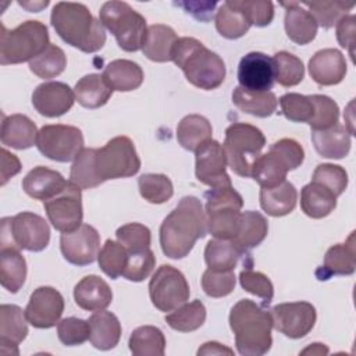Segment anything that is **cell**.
Listing matches in <instances>:
<instances>
[{
	"label": "cell",
	"instance_id": "6da1fadb",
	"mask_svg": "<svg viewBox=\"0 0 356 356\" xmlns=\"http://www.w3.org/2000/svg\"><path fill=\"white\" fill-rule=\"evenodd\" d=\"M206 232V214L202 202L195 196H185L160 225L161 250L170 259H184Z\"/></svg>",
	"mask_w": 356,
	"mask_h": 356
},
{
	"label": "cell",
	"instance_id": "7a4b0ae2",
	"mask_svg": "<svg viewBox=\"0 0 356 356\" xmlns=\"http://www.w3.org/2000/svg\"><path fill=\"white\" fill-rule=\"evenodd\" d=\"M56 33L72 47L83 53L99 51L106 43L103 24L82 3L60 1L50 15Z\"/></svg>",
	"mask_w": 356,
	"mask_h": 356
},
{
	"label": "cell",
	"instance_id": "3957f363",
	"mask_svg": "<svg viewBox=\"0 0 356 356\" xmlns=\"http://www.w3.org/2000/svg\"><path fill=\"white\" fill-rule=\"evenodd\" d=\"M229 327L235 334V345L239 355L261 356L271 345L273 317L250 299H241L229 313Z\"/></svg>",
	"mask_w": 356,
	"mask_h": 356
},
{
	"label": "cell",
	"instance_id": "277c9868",
	"mask_svg": "<svg viewBox=\"0 0 356 356\" xmlns=\"http://www.w3.org/2000/svg\"><path fill=\"white\" fill-rule=\"evenodd\" d=\"M171 61L182 70L189 83L203 90L216 89L225 79L227 70L222 58L195 38H178Z\"/></svg>",
	"mask_w": 356,
	"mask_h": 356
},
{
	"label": "cell",
	"instance_id": "5b68a950",
	"mask_svg": "<svg viewBox=\"0 0 356 356\" xmlns=\"http://www.w3.org/2000/svg\"><path fill=\"white\" fill-rule=\"evenodd\" d=\"M47 26L40 21H25L14 29L1 24L0 64H19L31 61L49 46Z\"/></svg>",
	"mask_w": 356,
	"mask_h": 356
},
{
	"label": "cell",
	"instance_id": "8992f818",
	"mask_svg": "<svg viewBox=\"0 0 356 356\" xmlns=\"http://www.w3.org/2000/svg\"><path fill=\"white\" fill-rule=\"evenodd\" d=\"M207 232L218 239H234L241 227L242 196L232 186L211 188L204 193Z\"/></svg>",
	"mask_w": 356,
	"mask_h": 356
},
{
	"label": "cell",
	"instance_id": "52a82bcc",
	"mask_svg": "<svg viewBox=\"0 0 356 356\" xmlns=\"http://www.w3.org/2000/svg\"><path fill=\"white\" fill-rule=\"evenodd\" d=\"M266 145L263 132L250 124L234 122L225 129L224 152L228 167L239 177H252L253 163Z\"/></svg>",
	"mask_w": 356,
	"mask_h": 356
},
{
	"label": "cell",
	"instance_id": "ba28073f",
	"mask_svg": "<svg viewBox=\"0 0 356 356\" xmlns=\"http://www.w3.org/2000/svg\"><path fill=\"white\" fill-rule=\"evenodd\" d=\"M100 22L125 51L142 49L147 26L146 19L125 1H106L99 11Z\"/></svg>",
	"mask_w": 356,
	"mask_h": 356
},
{
	"label": "cell",
	"instance_id": "9c48e42d",
	"mask_svg": "<svg viewBox=\"0 0 356 356\" xmlns=\"http://www.w3.org/2000/svg\"><path fill=\"white\" fill-rule=\"evenodd\" d=\"M50 242V228L43 217L22 211L14 217H4L0 228V249L17 248L42 252Z\"/></svg>",
	"mask_w": 356,
	"mask_h": 356
},
{
	"label": "cell",
	"instance_id": "30bf717a",
	"mask_svg": "<svg viewBox=\"0 0 356 356\" xmlns=\"http://www.w3.org/2000/svg\"><path fill=\"white\" fill-rule=\"evenodd\" d=\"M95 174L100 184L108 179L128 178L140 170V159L128 136H115L95 150Z\"/></svg>",
	"mask_w": 356,
	"mask_h": 356
},
{
	"label": "cell",
	"instance_id": "8fae6325",
	"mask_svg": "<svg viewBox=\"0 0 356 356\" xmlns=\"http://www.w3.org/2000/svg\"><path fill=\"white\" fill-rule=\"evenodd\" d=\"M191 295L185 275L170 264L160 266L149 282V296L160 312H172L188 302Z\"/></svg>",
	"mask_w": 356,
	"mask_h": 356
},
{
	"label": "cell",
	"instance_id": "7c38bea8",
	"mask_svg": "<svg viewBox=\"0 0 356 356\" xmlns=\"http://www.w3.org/2000/svg\"><path fill=\"white\" fill-rule=\"evenodd\" d=\"M36 146L43 156L60 163L75 160L85 149L81 129L63 124L42 127L38 132Z\"/></svg>",
	"mask_w": 356,
	"mask_h": 356
},
{
	"label": "cell",
	"instance_id": "4fadbf2b",
	"mask_svg": "<svg viewBox=\"0 0 356 356\" xmlns=\"http://www.w3.org/2000/svg\"><path fill=\"white\" fill-rule=\"evenodd\" d=\"M43 206L49 221L60 232H71L82 224L81 188L71 181L60 195L43 202Z\"/></svg>",
	"mask_w": 356,
	"mask_h": 356
},
{
	"label": "cell",
	"instance_id": "5bb4252c",
	"mask_svg": "<svg viewBox=\"0 0 356 356\" xmlns=\"http://www.w3.org/2000/svg\"><path fill=\"white\" fill-rule=\"evenodd\" d=\"M273 327L288 338L298 339L307 335L316 323V309L309 302L280 303L271 309Z\"/></svg>",
	"mask_w": 356,
	"mask_h": 356
},
{
	"label": "cell",
	"instance_id": "9a60e30c",
	"mask_svg": "<svg viewBox=\"0 0 356 356\" xmlns=\"http://www.w3.org/2000/svg\"><path fill=\"white\" fill-rule=\"evenodd\" d=\"M195 174L199 182L210 188L232 186L227 174V156L221 143L214 139L206 140L195 152Z\"/></svg>",
	"mask_w": 356,
	"mask_h": 356
},
{
	"label": "cell",
	"instance_id": "2e32d148",
	"mask_svg": "<svg viewBox=\"0 0 356 356\" xmlns=\"http://www.w3.org/2000/svg\"><path fill=\"white\" fill-rule=\"evenodd\" d=\"M60 249L64 259L71 264H92L100 252V235L95 227L81 224L76 229L61 234Z\"/></svg>",
	"mask_w": 356,
	"mask_h": 356
},
{
	"label": "cell",
	"instance_id": "e0dca14e",
	"mask_svg": "<svg viewBox=\"0 0 356 356\" xmlns=\"http://www.w3.org/2000/svg\"><path fill=\"white\" fill-rule=\"evenodd\" d=\"M25 317L35 328H51L58 324L64 312V298L53 286H39L25 307Z\"/></svg>",
	"mask_w": 356,
	"mask_h": 356
},
{
	"label": "cell",
	"instance_id": "ac0fdd59",
	"mask_svg": "<svg viewBox=\"0 0 356 356\" xmlns=\"http://www.w3.org/2000/svg\"><path fill=\"white\" fill-rule=\"evenodd\" d=\"M239 86L253 92H267L275 82L273 58L260 51L243 56L238 65Z\"/></svg>",
	"mask_w": 356,
	"mask_h": 356
},
{
	"label": "cell",
	"instance_id": "d6986e66",
	"mask_svg": "<svg viewBox=\"0 0 356 356\" xmlns=\"http://www.w3.org/2000/svg\"><path fill=\"white\" fill-rule=\"evenodd\" d=\"M75 102L74 90L64 82L50 81L36 86L32 93L35 110L44 117L54 118L71 110Z\"/></svg>",
	"mask_w": 356,
	"mask_h": 356
},
{
	"label": "cell",
	"instance_id": "ffe728a7",
	"mask_svg": "<svg viewBox=\"0 0 356 356\" xmlns=\"http://www.w3.org/2000/svg\"><path fill=\"white\" fill-rule=\"evenodd\" d=\"M346 60L338 49H323L309 60V74L321 86L338 85L346 75Z\"/></svg>",
	"mask_w": 356,
	"mask_h": 356
},
{
	"label": "cell",
	"instance_id": "44dd1931",
	"mask_svg": "<svg viewBox=\"0 0 356 356\" xmlns=\"http://www.w3.org/2000/svg\"><path fill=\"white\" fill-rule=\"evenodd\" d=\"M25 312L17 305L0 306V350L3 355H18V345L28 335Z\"/></svg>",
	"mask_w": 356,
	"mask_h": 356
},
{
	"label": "cell",
	"instance_id": "7402d4cb",
	"mask_svg": "<svg viewBox=\"0 0 356 356\" xmlns=\"http://www.w3.org/2000/svg\"><path fill=\"white\" fill-rule=\"evenodd\" d=\"M355 231L350 232L345 243L331 246L325 256L324 263L317 268L316 275L320 281H325L332 275H352L356 270V249H355Z\"/></svg>",
	"mask_w": 356,
	"mask_h": 356
},
{
	"label": "cell",
	"instance_id": "603a6c76",
	"mask_svg": "<svg viewBox=\"0 0 356 356\" xmlns=\"http://www.w3.org/2000/svg\"><path fill=\"white\" fill-rule=\"evenodd\" d=\"M67 185L68 181H65L58 171L43 165H38L31 170L22 179V189L25 193L43 202L60 195Z\"/></svg>",
	"mask_w": 356,
	"mask_h": 356
},
{
	"label": "cell",
	"instance_id": "cb8c5ba5",
	"mask_svg": "<svg viewBox=\"0 0 356 356\" xmlns=\"http://www.w3.org/2000/svg\"><path fill=\"white\" fill-rule=\"evenodd\" d=\"M285 7V32L286 36L296 44H307L317 35V22L314 17L298 1L281 3Z\"/></svg>",
	"mask_w": 356,
	"mask_h": 356
},
{
	"label": "cell",
	"instance_id": "d4e9b609",
	"mask_svg": "<svg viewBox=\"0 0 356 356\" xmlns=\"http://www.w3.org/2000/svg\"><path fill=\"white\" fill-rule=\"evenodd\" d=\"M75 303L88 312H99L113 302V292L108 284L97 275L83 277L74 288Z\"/></svg>",
	"mask_w": 356,
	"mask_h": 356
},
{
	"label": "cell",
	"instance_id": "484cf974",
	"mask_svg": "<svg viewBox=\"0 0 356 356\" xmlns=\"http://www.w3.org/2000/svg\"><path fill=\"white\" fill-rule=\"evenodd\" d=\"M38 132L35 122L24 114L3 115L0 139L4 146H10L17 150L29 149L36 145Z\"/></svg>",
	"mask_w": 356,
	"mask_h": 356
},
{
	"label": "cell",
	"instance_id": "4316f807",
	"mask_svg": "<svg viewBox=\"0 0 356 356\" xmlns=\"http://www.w3.org/2000/svg\"><path fill=\"white\" fill-rule=\"evenodd\" d=\"M288 171H291L289 163L278 150L270 146L268 152L260 154L253 163L252 178L261 188H273L285 181Z\"/></svg>",
	"mask_w": 356,
	"mask_h": 356
},
{
	"label": "cell",
	"instance_id": "83f0119b",
	"mask_svg": "<svg viewBox=\"0 0 356 356\" xmlns=\"http://www.w3.org/2000/svg\"><path fill=\"white\" fill-rule=\"evenodd\" d=\"M248 250L241 248L234 239H210L204 248V261L207 268L218 271H234L241 259H246Z\"/></svg>",
	"mask_w": 356,
	"mask_h": 356
},
{
	"label": "cell",
	"instance_id": "f1b7e54d",
	"mask_svg": "<svg viewBox=\"0 0 356 356\" xmlns=\"http://www.w3.org/2000/svg\"><path fill=\"white\" fill-rule=\"evenodd\" d=\"M312 142L316 152L325 159H343L350 152V134L346 127L337 122L334 127L321 131H312Z\"/></svg>",
	"mask_w": 356,
	"mask_h": 356
},
{
	"label": "cell",
	"instance_id": "f546056e",
	"mask_svg": "<svg viewBox=\"0 0 356 356\" xmlns=\"http://www.w3.org/2000/svg\"><path fill=\"white\" fill-rule=\"evenodd\" d=\"M90 343L99 350H110L115 348L121 338V324L115 314L106 310L93 313L89 320Z\"/></svg>",
	"mask_w": 356,
	"mask_h": 356
},
{
	"label": "cell",
	"instance_id": "4dcf8cb0",
	"mask_svg": "<svg viewBox=\"0 0 356 356\" xmlns=\"http://www.w3.org/2000/svg\"><path fill=\"white\" fill-rule=\"evenodd\" d=\"M102 76L113 90L118 92L135 90L143 82V71L139 64L124 58L108 63Z\"/></svg>",
	"mask_w": 356,
	"mask_h": 356
},
{
	"label": "cell",
	"instance_id": "1f68e13d",
	"mask_svg": "<svg viewBox=\"0 0 356 356\" xmlns=\"http://www.w3.org/2000/svg\"><path fill=\"white\" fill-rule=\"evenodd\" d=\"M177 40V33L171 26L153 24L147 26L142 51L149 60L154 63H167L171 61L172 49Z\"/></svg>",
	"mask_w": 356,
	"mask_h": 356
},
{
	"label": "cell",
	"instance_id": "d6a6232c",
	"mask_svg": "<svg viewBox=\"0 0 356 356\" xmlns=\"http://www.w3.org/2000/svg\"><path fill=\"white\" fill-rule=\"evenodd\" d=\"M298 202V192L289 181H284L273 188L260 189V206L273 217H282L293 211Z\"/></svg>",
	"mask_w": 356,
	"mask_h": 356
},
{
	"label": "cell",
	"instance_id": "836d02e7",
	"mask_svg": "<svg viewBox=\"0 0 356 356\" xmlns=\"http://www.w3.org/2000/svg\"><path fill=\"white\" fill-rule=\"evenodd\" d=\"M300 207L310 218H324L337 207V196L327 188L312 181L300 191Z\"/></svg>",
	"mask_w": 356,
	"mask_h": 356
},
{
	"label": "cell",
	"instance_id": "e575fe53",
	"mask_svg": "<svg viewBox=\"0 0 356 356\" xmlns=\"http://www.w3.org/2000/svg\"><path fill=\"white\" fill-rule=\"evenodd\" d=\"M26 278V261L17 248L0 249V282L11 293H17Z\"/></svg>",
	"mask_w": 356,
	"mask_h": 356
},
{
	"label": "cell",
	"instance_id": "d590c367",
	"mask_svg": "<svg viewBox=\"0 0 356 356\" xmlns=\"http://www.w3.org/2000/svg\"><path fill=\"white\" fill-rule=\"evenodd\" d=\"M232 103L246 114L266 118V117H270L277 110L278 100L275 95L270 90L253 92V90H246L241 86H236L232 92Z\"/></svg>",
	"mask_w": 356,
	"mask_h": 356
},
{
	"label": "cell",
	"instance_id": "8d00e7d4",
	"mask_svg": "<svg viewBox=\"0 0 356 356\" xmlns=\"http://www.w3.org/2000/svg\"><path fill=\"white\" fill-rule=\"evenodd\" d=\"M211 134L213 128L210 121L200 114L185 115L177 127V140L189 152H196L200 145L211 139Z\"/></svg>",
	"mask_w": 356,
	"mask_h": 356
},
{
	"label": "cell",
	"instance_id": "74e56055",
	"mask_svg": "<svg viewBox=\"0 0 356 356\" xmlns=\"http://www.w3.org/2000/svg\"><path fill=\"white\" fill-rule=\"evenodd\" d=\"M75 100L85 108H99L104 106L113 95V89L106 83L102 75L89 74L82 76L75 88Z\"/></svg>",
	"mask_w": 356,
	"mask_h": 356
},
{
	"label": "cell",
	"instance_id": "f35d334b",
	"mask_svg": "<svg viewBox=\"0 0 356 356\" xmlns=\"http://www.w3.org/2000/svg\"><path fill=\"white\" fill-rule=\"evenodd\" d=\"M245 13L234 1H224L216 13V28L227 39L242 38L250 28Z\"/></svg>",
	"mask_w": 356,
	"mask_h": 356
},
{
	"label": "cell",
	"instance_id": "ab89813d",
	"mask_svg": "<svg viewBox=\"0 0 356 356\" xmlns=\"http://www.w3.org/2000/svg\"><path fill=\"white\" fill-rule=\"evenodd\" d=\"M128 345L135 356H163L165 350V338L160 328L154 325H142L132 331Z\"/></svg>",
	"mask_w": 356,
	"mask_h": 356
},
{
	"label": "cell",
	"instance_id": "60d3db41",
	"mask_svg": "<svg viewBox=\"0 0 356 356\" xmlns=\"http://www.w3.org/2000/svg\"><path fill=\"white\" fill-rule=\"evenodd\" d=\"M268 221L267 218L253 210L243 211L241 214V227L234 241L243 249H252L259 246L267 236Z\"/></svg>",
	"mask_w": 356,
	"mask_h": 356
},
{
	"label": "cell",
	"instance_id": "b9f144b4",
	"mask_svg": "<svg viewBox=\"0 0 356 356\" xmlns=\"http://www.w3.org/2000/svg\"><path fill=\"white\" fill-rule=\"evenodd\" d=\"M167 324L179 332H191L203 325L206 321V307L204 305L196 299L189 303H184L182 306L172 310L165 316Z\"/></svg>",
	"mask_w": 356,
	"mask_h": 356
},
{
	"label": "cell",
	"instance_id": "7bdbcfd3",
	"mask_svg": "<svg viewBox=\"0 0 356 356\" xmlns=\"http://www.w3.org/2000/svg\"><path fill=\"white\" fill-rule=\"evenodd\" d=\"M67 67V57L63 49L49 44L39 56L29 61V70L39 78L51 79L58 76Z\"/></svg>",
	"mask_w": 356,
	"mask_h": 356
},
{
	"label": "cell",
	"instance_id": "ee69618b",
	"mask_svg": "<svg viewBox=\"0 0 356 356\" xmlns=\"http://www.w3.org/2000/svg\"><path fill=\"white\" fill-rule=\"evenodd\" d=\"M275 82L281 86L291 88L300 83L305 78V67L300 58L289 51H278L273 57Z\"/></svg>",
	"mask_w": 356,
	"mask_h": 356
},
{
	"label": "cell",
	"instance_id": "f6af8a7d",
	"mask_svg": "<svg viewBox=\"0 0 356 356\" xmlns=\"http://www.w3.org/2000/svg\"><path fill=\"white\" fill-rule=\"evenodd\" d=\"M128 250L118 241L107 239L99 252L97 261L100 270L111 280H117L122 275L128 263Z\"/></svg>",
	"mask_w": 356,
	"mask_h": 356
},
{
	"label": "cell",
	"instance_id": "bcb514c9",
	"mask_svg": "<svg viewBox=\"0 0 356 356\" xmlns=\"http://www.w3.org/2000/svg\"><path fill=\"white\" fill-rule=\"evenodd\" d=\"M303 7H307V11L314 17L317 25L330 29L338 24L341 18L348 15L355 4L343 1H303Z\"/></svg>",
	"mask_w": 356,
	"mask_h": 356
},
{
	"label": "cell",
	"instance_id": "7dc6e473",
	"mask_svg": "<svg viewBox=\"0 0 356 356\" xmlns=\"http://www.w3.org/2000/svg\"><path fill=\"white\" fill-rule=\"evenodd\" d=\"M140 196L153 204H161L171 199L174 186L164 174H143L138 179Z\"/></svg>",
	"mask_w": 356,
	"mask_h": 356
},
{
	"label": "cell",
	"instance_id": "c3c4849f",
	"mask_svg": "<svg viewBox=\"0 0 356 356\" xmlns=\"http://www.w3.org/2000/svg\"><path fill=\"white\" fill-rule=\"evenodd\" d=\"M93 147L83 149L76 159L74 160L70 171V181L79 186L81 189H90L100 185L95 168H93V157H95Z\"/></svg>",
	"mask_w": 356,
	"mask_h": 356
},
{
	"label": "cell",
	"instance_id": "681fc988",
	"mask_svg": "<svg viewBox=\"0 0 356 356\" xmlns=\"http://www.w3.org/2000/svg\"><path fill=\"white\" fill-rule=\"evenodd\" d=\"M281 113L292 122H310L314 113L312 96L299 93H285L280 97Z\"/></svg>",
	"mask_w": 356,
	"mask_h": 356
},
{
	"label": "cell",
	"instance_id": "f907efd6",
	"mask_svg": "<svg viewBox=\"0 0 356 356\" xmlns=\"http://www.w3.org/2000/svg\"><path fill=\"white\" fill-rule=\"evenodd\" d=\"M314 106L313 118L309 125L312 131H321L334 127L339 120V107L338 104L325 95H310Z\"/></svg>",
	"mask_w": 356,
	"mask_h": 356
},
{
	"label": "cell",
	"instance_id": "816d5d0a",
	"mask_svg": "<svg viewBox=\"0 0 356 356\" xmlns=\"http://www.w3.org/2000/svg\"><path fill=\"white\" fill-rule=\"evenodd\" d=\"M312 181L327 188L338 197L345 192L348 186V172L341 165L323 163L318 164L313 171Z\"/></svg>",
	"mask_w": 356,
	"mask_h": 356
},
{
	"label": "cell",
	"instance_id": "f5cc1de1",
	"mask_svg": "<svg viewBox=\"0 0 356 356\" xmlns=\"http://www.w3.org/2000/svg\"><path fill=\"white\" fill-rule=\"evenodd\" d=\"M117 241L125 246V249L132 253V252H140L150 249L152 243V235L150 229L139 222H128L121 225L115 231Z\"/></svg>",
	"mask_w": 356,
	"mask_h": 356
},
{
	"label": "cell",
	"instance_id": "db71d44e",
	"mask_svg": "<svg viewBox=\"0 0 356 356\" xmlns=\"http://www.w3.org/2000/svg\"><path fill=\"white\" fill-rule=\"evenodd\" d=\"M239 284L246 292L260 298L264 305H268L274 296V286L270 278L260 271H254L252 264L239 273Z\"/></svg>",
	"mask_w": 356,
	"mask_h": 356
},
{
	"label": "cell",
	"instance_id": "11a10c76",
	"mask_svg": "<svg viewBox=\"0 0 356 356\" xmlns=\"http://www.w3.org/2000/svg\"><path fill=\"white\" fill-rule=\"evenodd\" d=\"M234 271H218L207 268L202 275V288L210 298H222L235 289Z\"/></svg>",
	"mask_w": 356,
	"mask_h": 356
},
{
	"label": "cell",
	"instance_id": "9f6ffc18",
	"mask_svg": "<svg viewBox=\"0 0 356 356\" xmlns=\"http://www.w3.org/2000/svg\"><path fill=\"white\" fill-rule=\"evenodd\" d=\"M154 266H156V257L152 249L132 252L128 256V263L122 273V277L128 281L140 282L150 275Z\"/></svg>",
	"mask_w": 356,
	"mask_h": 356
},
{
	"label": "cell",
	"instance_id": "6f0895ef",
	"mask_svg": "<svg viewBox=\"0 0 356 356\" xmlns=\"http://www.w3.org/2000/svg\"><path fill=\"white\" fill-rule=\"evenodd\" d=\"M57 335L65 346H76L82 345L89 339L90 327L88 320H82L78 317H67L58 321Z\"/></svg>",
	"mask_w": 356,
	"mask_h": 356
},
{
	"label": "cell",
	"instance_id": "680465c9",
	"mask_svg": "<svg viewBox=\"0 0 356 356\" xmlns=\"http://www.w3.org/2000/svg\"><path fill=\"white\" fill-rule=\"evenodd\" d=\"M235 3L245 13L250 25L267 26L274 18V6L271 1L235 0Z\"/></svg>",
	"mask_w": 356,
	"mask_h": 356
},
{
	"label": "cell",
	"instance_id": "91938a15",
	"mask_svg": "<svg viewBox=\"0 0 356 356\" xmlns=\"http://www.w3.org/2000/svg\"><path fill=\"white\" fill-rule=\"evenodd\" d=\"M271 146L284 156V159L289 163L291 170L298 168L305 160V150L300 146V143L296 142L295 139L282 138V139L274 142Z\"/></svg>",
	"mask_w": 356,
	"mask_h": 356
},
{
	"label": "cell",
	"instance_id": "94428289",
	"mask_svg": "<svg viewBox=\"0 0 356 356\" xmlns=\"http://www.w3.org/2000/svg\"><path fill=\"white\" fill-rule=\"evenodd\" d=\"M355 15L353 14H348L343 18H341L337 24V39L338 43L343 47L348 49L350 58L353 61V47H355Z\"/></svg>",
	"mask_w": 356,
	"mask_h": 356
},
{
	"label": "cell",
	"instance_id": "6125c7cd",
	"mask_svg": "<svg viewBox=\"0 0 356 356\" xmlns=\"http://www.w3.org/2000/svg\"><path fill=\"white\" fill-rule=\"evenodd\" d=\"M185 8L186 13L192 14L199 21H210L213 18V11L217 7L216 1H181L175 3Z\"/></svg>",
	"mask_w": 356,
	"mask_h": 356
},
{
	"label": "cell",
	"instance_id": "be15d7a7",
	"mask_svg": "<svg viewBox=\"0 0 356 356\" xmlns=\"http://www.w3.org/2000/svg\"><path fill=\"white\" fill-rule=\"evenodd\" d=\"M21 171V161L19 159L10 153L7 149H1V179H0V185L4 186L7 184V181L17 175Z\"/></svg>",
	"mask_w": 356,
	"mask_h": 356
},
{
	"label": "cell",
	"instance_id": "e7e4bbea",
	"mask_svg": "<svg viewBox=\"0 0 356 356\" xmlns=\"http://www.w3.org/2000/svg\"><path fill=\"white\" fill-rule=\"evenodd\" d=\"M200 355H234V350L228 346H224L220 342H206L197 349V356Z\"/></svg>",
	"mask_w": 356,
	"mask_h": 356
},
{
	"label": "cell",
	"instance_id": "03108f58",
	"mask_svg": "<svg viewBox=\"0 0 356 356\" xmlns=\"http://www.w3.org/2000/svg\"><path fill=\"white\" fill-rule=\"evenodd\" d=\"M307 353H310V355H327L328 348L324 343L316 342V343H312V346L302 350V355H307Z\"/></svg>",
	"mask_w": 356,
	"mask_h": 356
},
{
	"label": "cell",
	"instance_id": "003e7915",
	"mask_svg": "<svg viewBox=\"0 0 356 356\" xmlns=\"http://www.w3.org/2000/svg\"><path fill=\"white\" fill-rule=\"evenodd\" d=\"M19 6L28 8L29 11H35L38 13L40 8L43 7H47L49 6V1H40V3H25V1H19Z\"/></svg>",
	"mask_w": 356,
	"mask_h": 356
}]
</instances>
